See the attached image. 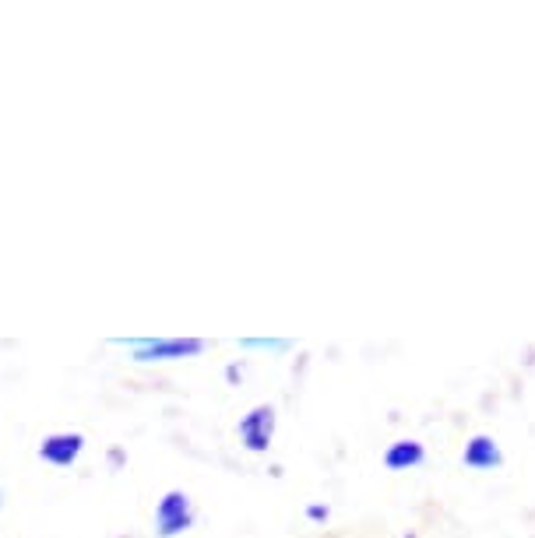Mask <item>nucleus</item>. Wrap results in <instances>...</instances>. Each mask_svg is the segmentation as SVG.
<instances>
[{"mask_svg": "<svg viewBox=\"0 0 535 538\" xmlns=\"http://www.w3.org/2000/svg\"><path fill=\"white\" fill-rule=\"evenodd\" d=\"M275 422H279V415H275L272 405L250 408V412L236 422V433H240L243 447H247L250 454L268 451V447H272V440H275Z\"/></svg>", "mask_w": 535, "mask_h": 538, "instance_id": "obj_3", "label": "nucleus"}, {"mask_svg": "<svg viewBox=\"0 0 535 538\" xmlns=\"http://www.w3.org/2000/svg\"><path fill=\"white\" fill-rule=\"evenodd\" d=\"M423 461H426V447L412 437L395 440L384 451V468H391V472H409V468H419Z\"/></svg>", "mask_w": 535, "mask_h": 538, "instance_id": "obj_6", "label": "nucleus"}, {"mask_svg": "<svg viewBox=\"0 0 535 538\" xmlns=\"http://www.w3.org/2000/svg\"><path fill=\"white\" fill-rule=\"evenodd\" d=\"M191 524H194V500L184 489H169V493L155 503V535L159 538L184 535Z\"/></svg>", "mask_w": 535, "mask_h": 538, "instance_id": "obj_2", "label": "nucleus"}, {"mask_svg": "<svg viewBox=\"0 0 535 538\" xmlns=\"http://www.w3.org/2000/svg\"><path fill=\"white\" fill-rule=\"evenodd\" d=\"M127 345L138 363H169V359H191L208 349L205 338H117Z\"/></svg>", "mask_w": 535, "mask_h": 538, "instance_id": "obj_1", "label": "nucleus"}, {"mask_svg": "<svg viewBox=\"0 0 535 538\" xmlns=\"http://www.w3.org/2000/svg\"><path fill=\"white\" fill-rule=\"evenodd\" d=\"M328 514H331V510H328V507H321V503H310V507H307V517H310V521H328Z\"/></svg>", "mask_w": 535, "mask_h": 538, "instance_id": "obj_8", "label": "nucleus"}, {"mask_svg": "<svg viewBox=\"0 0 535 538\" xmlns=\"http://www.w3.org/2000/svg\"><path fill=\"white\" fill-rule=\"evenodd\" d=\"M81 451H85V437L81 433H50L39 444V458L53 468H71L81 458Z\"/></svg>", "mask_w": 535, "mask_h": 538, "instance_id": "obj_4", "label": "nucleus"}, {"mask_svg": "<svg viewBox=\"0 0 535 538\" xmlns=\"http://www.w3.org/2000/svg\"><path fill=\"white\" fill-rule=\"evenodd\" d=\"M462 465L472 468V472H493V468L504 465V451H500V444L493 437L476 433V437H469V444H465Z\"/></svg>", "mask_w": 535, "mask_h": 538, "instance_id": "obj_5", "label": "nucleus"}, {"mask_svg": "<svg viewBox=\"0 0 535 538\" xmlns=\"http://www.w3.org/2000/svg\"><path fill=\"white\" fill-rule=\"evenodd\" d=\"M293 342H286V338H243L240 349H268V352H286Z\"/></svg>", "mask_w": 535, "mask_h": 538, "instance_id": "obj_7", "label": "nucleus"}]
</instances>
